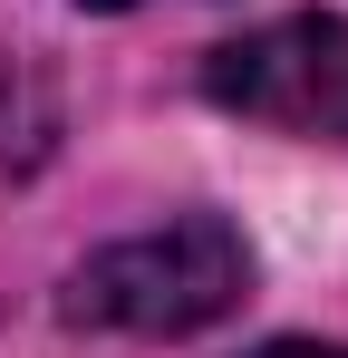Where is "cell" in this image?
<instances>
[{"mask_svg": "<svg viewBox=\"0 0 348 358\" xmlns=\"http://www.w3.org/2000/svg\"><path fill=\"white\" fill-rule=\"evenodd\" d=\"M252 291V252L223 213H174L165 233L107 242L97 262H78L68 281V320L87 329H126V339H194Z\"/></svg>", "mask_w": 348, "mask_h": 358, "instance_id": "1", "label": "cell"}, {"mask_svg": "<svg viewBox=\"0 0 348 358\" xmlns=\"http://www.w3.org/2000/svg\"><path fill=\"white\" fill-rule=\"evenodd\" d=\"M203 87L223 97L232 117H252V126L339 136V145H348V20H329V10L271 20V29H252V39L213 49Z\"/></svg>", "mask_w": 348, "mask_h": 358, "instance_id": "2", "label": "cell"}, {"mask_svg": "<svg viewBox=\"0 0 348 358\" xmlns=\"http://www.w3.org/2000/svg\"><path fill=\"white\" fill-rule=\"evenodd\" d=\"M39 145H49V97L20 68H0V165H29Z\"/></svg>", "mask_w": 348, "mask_h": 358, "instance_id": "3", "label": "cell"}, {"mask_svg": "<svg viewBox=\"0 0 348 358\" xmlns=\"http://www.w3.org/2000/svg\"><path fill=\"white\" fill-rule=\"evenodd\" d=\"M252 358H348V349H329V339H271V349H252Z\"/></svg>", "mask_w": 348, "mask_h": 358, "instance_id": "4", "label": "cell"}, {"mask_svg": "<svg viewBox=\"0 0 348 358\" xmlns=\"http://www.w3.org/2000/svg\"><path fill=\"white\" fill-rule=\"evenodd\" d=\"M87 10H126V0H87Z\"/></svg>", "mask_w": 348, "mask_h": 358, "instance_id": "5", "label": "cell"}]
</instances>
